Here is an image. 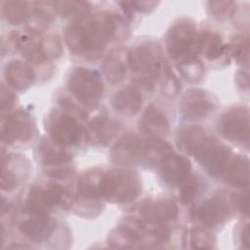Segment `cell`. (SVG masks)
I'll list each match as a JSON object with an SVG mask.
<instances>
[{
  "instance_id": "cell-17",
  "label": "cell",
  "mask_w": 250,
  "mask_h": 250,
  "mask_svg": "<svg viewBox=\"0 0 250 250\" xmlns=\"http://www.w3.org/2000/svg\"><path fill=\"white\" fill-rule=\"evenodd\" d=\"M118 129L119 124L117 121L106 116H100L90 123L86 135L92 145L104 146L111 141Z\"/></svg>"
},
{
  "instance_id": "cell-4",
  "label": "cell",
  "mask_w": 250,
  "mask_h": 250,
  "mask_svg": "<svg viewBox=\"0 0 250 250\" xmlns=\"http://www.w3.org/2000/svg\"><path fill=\"white\" fill-rule=\"evenodd\" d=\"M68 87L71 93L86 104H95L104 93V85L99 74L84 67L75 68L70 73Z\"/></svg>"
},
{
  "instance_id": "cell-15",
  "label": "cell",
  "mask_w": 250,
  "mask_h": 250,
  "mask_svg": "<svg viewBox=\"0 0 250 250\" xmlns=\"http://www.w3.org/2000/svg\"><path fill=\"white\" fill-rule=\"evenodd\" d=\"M160 165L161 178L170 186H179L189 176V161L183 156L172 154Z\"/></svg>"
},
{
  "instance_id": "cell-26",
  "label": "cell",
  "mask_w": 250,
  "mask_h": 250,
  "mask_svg": "<svg viewBox=\"0 0 250 250\" xmlns=\"http://www.w3.org/2000/svg\"><path fill=\"white\" fill-rule=\"evenodd\" d=\"M103 173L89 172L85 174L78 184V195L83 199L94 200L101 197V181Z\"/></svg>"
},
{
  "instance_id": "cell-18",
  "label": "cell",
  "mask_w": 250,
  "mask_h": 250,
  "mask_svg": "<svg viewBox=\"0 0 250 250\" xmlns=\"http://www.w3.org/2000/svg\"><path fill=\"white\" fill-rule=\"evenodd\" d=\"M141 130L152 137L166 135L169 132V121L166 115L157 107L148 106L140 121Z\"/></svg>"
},
{
  "instance_id": "cell-16",
  "label": "cell",
  "mask_w": 250,
  "mask_h": 250,
  "mask_svg": "<svg viewBox=\"0 0 250 250\" xmlns=\"http://www.w3.org/2000/svg\"><path fill=\"white\" fill-rule=\"evenodd\" d=\"M55 222L48 215H31L20 224V230L29 239L41 242L47 239L55 229Z\"/></svg>"
},
{
  "instance_id": "cell-11",
  "label": "cell",
  "mask_w": 250,
  "mask_h": 250,
  "mask_svg": "<svg viewBox=\"0 0 250 250\" xmlns=\"http://www.w3.org/2000/svg\"><path fill=\"white\" fill-rule=\"evenodd\" d=\"M181 110L188 119H201L207 116L215 107L212 97L203 90H188L181 102Z\"/></svg>"
},
{
  "instance_id": "cell-34",
  "label": "cell",
  "mask_w": 250,
  "mask_h": 250,
  "mask_svg": "<svg viewBox=\"0 0 250 250\" xmlns=\"http://www.w3.org/2000/svg\"><path fill=\"white\" fill-rule=\"evenodd\" d=\"M233 47V56L236 58L238 62H244L247 64L248 62V38L240 36L238 39L234 40V43L232 45Z\"/></svg>"
},
{
  "instance_id": "cell-21",
  "label": "cell",
  "mask_w": 250,
  "mask_h": 250,
  "mask_svg": "<svg viewBox=\"0 0 250 250\" xmlns=\"http://www.w3.org/2000/svg\"><path fill=\"white\" fill-rule=\"evenodd\" d=\"M142 96L139 91L133 87H126L115 94L112 104L115 110L125 115L136 114L142 106Z\"/></svg>"
},
{
  "instance_id": "cell-19",
  "label": "cell",
  "mask_w": 250,
  "mask_h": 250,
  "mask_svg": "<svg viewBox=\"0 0 250 250\" xmlns=\"http://www.w3.org/2000/svg\"><path fill=\"white\" fill-rule=\"evenodd\" d=\"M222 176L224 179L236 187L246 188L249 179V164L248 159L244 156L236 155L230 157Z\"/></svg>"
},
{
  "instance_id": "cell-37",
  "label": "cell",
  "mask_w": 250,
  "mask_h": 250,
  "mask_svg": "<svg viewBox=\"0 0 250 250\" xmlns=\"http://www.w3.org/2000/svg\"><path fill=\"white\" fill-rule=\"evenodd\" d=\"M233 204L236 206L241 212L247 213L248 212V192H242L238 196L232 198Z\"/></svg>"
},
{
  "instance_id": "cell-5",
  "label": "cell",
  "mask_w": 250,
  "mask_h": 250,
  "mask_svg": "<svg viewBox=\"0 0 250 250\" xmlns=\"http://www.w3.org/2000/svg\"><path fill=\"white\" fill-rule=\"evenodd\" d=\"M193 156L214 177L222 176L231 157L230 149L214 137L208 136Z\"/></svg>"
},
{
  "instance_id": "cell-6",
  "label": "cell",
  "mask_w": 250,
  "mask_h": 250,
  "mask_svg": "<svg viewBox=\"0 0 250 250\" xmlns=\"http://www.w3.org/2000/svg\"><path fill=\"white\" fill-rule=\"evenodd\" d=\"M221 135L236 144H248L249 112L246 107H234L226 111L218 122Z\"/></svg>"
},
{
  "instance_id": "cell-9",
  "label": "cell",
  "mask_w": 250,
  "mask_h": 250,
  "mask_svg": "<svg viewBox=\"0 0 250 250\" xmlns=\"http://www.w3.org/2000/svg\"><path fill=\"white\" fill-rule=\"evenodd\" d=\"M233 199L219 193L202 202L194 211V218L201 224L216 227L223 224L231 214Z\"/></svg>"
},
{
  "instance_id": "cell-13",
  "label": "cell",
  "mask_w": 250,
  "mask_h": 250,
  "mask_svg": "<svg viewBox=\"0 0 250 250\" xmlns=\"http://www.w3.org/2000/svg\"><path fill=\"white\" fill-rule=\"evenodd\" d=\"M143 155L144 148L141 140L132 133L124 135L111 151L112 160L121 165L135 164Z\"/></svg>"
},
{
  "instance_id": "cell-20",
  "label": "cell",
  "mask_w": 250,
  "mask_h": 250,
  "mask_svg": "<svg viewBox=\"0 0 250 250\" xmlns=\"http://www.w3.org/2000/svg\"><path fill=\"white\" fill-rule=\"evenodd\" d=\"M5 77L9 85L22 90L32 84L34 73L27 64L21 61H14L6 65Z\"/></svg>"
},
{
  "instance_id": "cell-10",
  "label": "cell",
  "mask_w": 250,
  "mask_h": 250,
  "mask_svg": "<svg viewBox=\"0 0 250 250\" xmlns=\"http://www.w3.org/2000/svg\"><path fill=\"white\" fill-rule=\"evenodd\" d=\"M160 49L152 43L142 44L128 53V63L134 71L158 73Z\"/></svg>"
},
{
  "instance_id": "cell-23",
  "label": "cell",
  "mask_w": 250,
  "mask_h": 250,
  "mask_svg": "<svg viewBox=\"0 0 250 250\" xmlns=\"http://www.w3.org/2000/svg\"><path fill=\"white\" fill-rule=\"evenodd\" d=\"M121 50L112 51L104 60L103 69L108 82L116 84L121 82L126 75V63Z\"/></svg>"
},
{
  "instance_id": "cell-28",
  "label": "cell",
  "mask_w": 250,
  "mask_h": 250,
  "mask_svg": "<svg viewBox=\"0 0 250 250\" xmlns=\"http://www.w3.org/2000/svg\"><path fill=\"white\" fill-rule=\"evenodd\" d=\"M28 7L26 2L8 1L4 3L3 13L7 21L12 24H20L28 18Z\"/></svg>"
},
{
  "instance_id": "cell-29",
  "label": "cell",
  "mask_w": 250,
  "mask_h": 250,
  "mask_svg": "<svg viewBox=\"0 0 250 250\" xmlns=\"http://www.w3.org/2000/svg\"><path fill=\"white\" fill-rule=\"evenodd\" d=\"M178 67L186 79L189 81H197L203 76L204 67L195 56L178 62Z\"/></svg>"
},
{
  "instance_id": "cell-25",
  "label": "cell",
  "mask_w": 250,
  "mask_h": 250,
  "mask_svg": "<svg viewBox=\"0 0 250 250\" xmlns=\"http://www.w3.org/2000/svg\"><path fill=\"white\" fill-rule=\"evenodd\" d=\"M172 154V147L159 137H150L144 148V156L151 164H161Z\"/></svg>"
},
{
  "instance_id": "cell-24",
  "label": "cell",
  "mask_w": 250,
  "mask_h": 250,
  "mask_svg": "<svg viewBox=\"0 0 250 250\" xmlns=\"http://www.w3.org/2000/svg\"><path fill=\"white\" fill-rule=\"evenodd\" d=\"M225 48L222 38L215 32H204L196 38L195 51L202 53L209 60H214L223 54Z\"/></svg>"
},
{
  "instance_id": "cell-3",
  "label": "cell",
  "mask_w": 250,
  "mask_h": 250,
  "mask_svg": "<svg viewBox=\"0 0 250 250\" xmlns=\"http://www.w3.org/2000/svg\"><path fill=\"white\" fill-rule=\"evenodd\" d=\"M67 192L61 186L50 183L30 188L24 209L30 215H48L55 206L67 203Z\"/></svg>"
},
{
  "instance_id": "cell-33",
  "label": "cell",
  "mask_w": 250,
  "mask_h": 250,
  "mask_svg": "<svg viewBox=\"0 0 250 250\" xmlns=\"http://www.w3.org/2000/svg\"><path fill=\"white\" fill-rule=\"evenodd\" d=\"M161 91L163 95L167 97H175L178 95L180 91V83L172 72L170 71L165 72L163 81H162Z\"/></svg>"
},
{
  "instance_id": "cell-1",
  "label": "cell",
  "mask_w": 250,
  "mask_h": 250,
  "mask_svg": "<svg viewBox=\"0 0 250 250\" xmlns=\"http://www.w3.org/2000/svg\"><path fill=\"white\" fill-rule=\"evenodd\" d=\"M120 21L106 13L83 18L73 22L66 31V42L72 53L97 59L107 41L117 34Z\"/></svg>"
},
{
  "instance_id": "cell-8",
  "label": "cell",
  "mask_w": 250,
  "mask_h": 250,
  "mask_svg": "<svg viewBox=\"0 0 250 250\" xmlns=\"http://www.w3.org/2000/svg\"><path fill=\"white\" fill-rule=\"evenodd\" d=\"M47 128L52 140L62 146L77 144L82 134L81 127L73 117L58 110L49 115Z\"/></svg>"
},
{
  "instance_id": "cell-36",
  "label": "cell",
  "mask_w": 250,
  "mask_h": 250,
  "mask_svg": "<svg viewBox=\"0 0 250 250\" xmlns=\"http://www.w3.org/2000/svg\"><path fill=\"white\" fill-rule=\"evenodd\" d=\"M232 2H210V10L211 12L217 17H224L226 14L229 13V6L232 5Z\"/></svg>"
},
{
  "instance_id": "cell-31",
  "label": "cell",
  "mask_w": 250,
  "mask_h": 250,
  "mask_svg": "<svg viewBox=\"0 0 250 250\" xmlns=\"http://www.w3.org/2000/svg\"><path fill=\"white\" fill-rule=\"evenodd\" d=\"M180 190V198L184 204L191 203L196 197L200 184L199 181L194 176H188L182 184Z\"/></svg>"
},
{
  "instance_id": "cell-32",
  "label": "cell",
  "mask_w": 250,
  "mask_h": 250,
  "mask_svg": "<svg viewBox=\"0 0 250 250\" xmlns=\"http://www.w3.org/2000/svg\"><path fill=\"white\" fill-rule=\"evenodd\" d=\"M215 239L211 233L204 229H195L190 232V243L192 248H212Z\"/></svg>"
},
{
  "instance_id": "cell-12",
  "label": "cell",
  "mask_w": 250,
  "mask_h": 250,
  "mask_svg": "<svg viewBox=\"0 0 250 250\" xmlns=\"http://www.w3.org/2000/svg\"><path fill=\"white\" fill-rule=\"evenodd\" d=\"M140 213L144 221L153 225H164L178 217V208L170 199L147 201L142 205Z\"/></svg>"
},
{
  "instance_id": "cell-22",
  "label": "cell",
  "mask_w": 250,
  "mask_h": 250,
  "mask_svg": "<svg viewBox=\"0 0 250 250\" xmlns=\"http://www.w3.org/2000/svg\"><path fill=\"white\" fill-rule=\"evenodd\" d=\"M208 136L205 130L200 127H186L178 133V146L182 150L193 155Z\"/></svg>"
},
{
  "instance_id": "cell-2",
  "label": "cell",
  "mask_w": 250,
  "mask_h": 250,
  "mask_svg": "<svg viewBox=\"0 0 250 250\" xmlns=\"http://www.w3.org/2000/svg\"><path fill=\"white\" fill-rule=\"evenodd\" d=\"M142 190L139 176L129 170H113L103 173L101 197L107 201L126 204L134 201Z\"/></svg>"
},
{
  "instance_id": "cell-7",
  "label": "cell",
  "mask_w": 250,
  "mask_h": 250,
  "mask_svg": "<svg viewBox=\"0 0 250 250\" xmlns=\"http://www.w3.org/2000/svg\"><path fill=\"white\" fill-rule=\"evenodd\" d=\"M196 38L195 28L191 23L187 21L176 23L167 35V47L171 58L180 62L194 56Z\"/></svg>"
},
{
  "instance_id": "cell-14",
  "label": "cell",
  "mask_w": 250,
  "mask_h": 250,
  "mask_svg": "<svg viewBox=\"0 0 250 250\" xmlns=\"http://www.w3.org/2000/svg\"><path fill=\"white\" fill-rule=\"evenodd\" d=\"M33 125L28 114L24 111H18L9 116L3 123V139L9 143L16 141L24 142L32 136Z\"/></svg>"
},
{
  "instance_id": "cell-35",
  "label": "cell",
  "mask_w": 250,
  "mask_h": 250,
  "mask_svg": "<svg viewBox=\"0 0 250 250\" xmlns=\"http://www.w3.org/2000/svg\"><path fill=\"white\" fill-rule=\"evenodd\" d=\"M42 50L45 55V57H51L54 58L55 56H59L61 52V45L59 41L54 38L50 37L46 40H43L42 42Z\"/></svg>"
},
{
  "instance_id": "cell-27",
  "label": "cell",
  "mask_w": 250,
  "mask_h": 250,
  "mask_svg": "<svg viewBox=\"0 0 250 250\" xmlns=\"http://www.w3.org/2000/svg\"><path fill=\"white\" fill-rule=\"evenodd\" d=\"M61 146H62L57 144L56 142H42L39 146V155L41 161L45 165L62 164L67 162L70 157Z\"/></svg>"
},
{
  "instance_id": "cell-30",
  "label": "cell",
  "mask_w": 250,
  "mask_h": 250,
  "mask_svg": "<svg viewBox=\"0 0 250 250\" xmlns=\"http://www.w3.org/2000/svg\"><path fill=\"white\" fill-rule=\"evenodd\" d=\"M56 6L58 7L56 10H58L61 15L63 17L75 18L77 21L85 18L90 9L88 8V3L76 1L56 2Z\"/></svg>"
}]
</instances>
